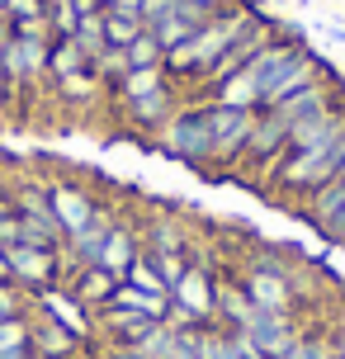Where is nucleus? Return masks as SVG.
<instances>
[{
	"label": "nucleus",
	"instance_id": "4c0bfd02",
	"mask_svg": "<svg viewBox=\"0 0 345 359\" xmlns=\"http://www.w3.org/2000/svg\"><path fill=\"white\" fill-rule=\"evenodd\" d=\"M170 10H175V0H142V24L151 29V24H161Z\"/></svg>",
	"mask_w": 345,
	"mask_h": 359
},
{
	"label": "nucleus",
	"instance_id": "a19ab883",
	"mask_svg": "<svg viewBox=\"0 0 345 359\" xmlns=\"http://www.w3.org/2000/svg\"><path fill=\"white\" fill-rule=\"evenodd\" d=\"M194 5H199L203 15H218V10H227V5H232V0H194Z\"/></svg>",
	"mask_w": 345,
	"mask_h": 359
},
{
	"label": "nucleus",
	"instance_id": "72a5a7b5",
	"mask_svg": "<svg viewBox=\"0 0 345 359\" xmlns=\"http://www.w3.org/2000/svg\"><path fill=\"white\" fill-rule=\"evenodd\" d=\"M147 255H151V251H147ZM151 265H156V274H161V279H165V288H170V284H180V274H184L189 265H194V255L161 251V255H151Z\"/></svg>",
	"mask_w": 345,
	"mask_h": 359
},
{
	"label": "nucleus",
	"instance_id": "f3484780",
	"mask_svg": "<svg viewBox=\"0 0 345 359\" xmlns=\"http://www.w3.org/2000/svg\"><path fill=\"white\" fill-rule=\"evenodd\" d=\"M114 222H119V217H114V208H100V213H95L90 222L81 227V232L67 236V241H62V255H67V265H90L95 251H100V241L114 232Z\"/></svg>",
	"mask_w": 345,
	"mask_h": 359
},
{
	"label": "nucleus",
	"instance_id": "dca6fc26",
	"mask_svg": "<svg viewBox=\"0 0 345 359\" xmlns=\"http://www.w3.org/2000/svg\"><path fill=\"white\" fill-rule=\"evenodd\" d=\"M137 255H142V241H137V232H133V227H123V222H114V232L100 241V251H95L90 265H100L104 274H114V279H123L128 265H133Z\"/></svg>",
	"mask_w": 345,
	"mask_h": 359
},
{
	"label": "nucleus",
	"instance_id": "2eb2a0df",
	"mask_svg": "<svg viewBox=\"0 0 345 359\" xmlns=\"http://www.w3.org/2000/svg\"><path fill=\"white\" fill-rule=\"evenodd\" d=\"M81 350H86V341L76 331H67L62 322L43 317V312L34 317V336H29V355L34 359H81Z\"/></svg>",
	"mask_w": 345,
	"mask_h": 359
},
{
	"label": "nucleus",
	"instance_id": "c756f323",
	"mask_svg": "<svg viewBox=\"0 0 345 359\" xmlns=\"http://www.w3.org/2000/svg\"><path fill=\"white\" fill-rule=\"evenodd\" d=\"M29 336H34V317H5L0 322V355H15V350H29Z\"/></svg>",
	"mask_w": 345,
	"mask_h": 359
},
{
	"label": "nucleus",
	"instance_id": "c85d7f7f",
	"mask_svg": "<svg viewBox=\"0 0 345 359\" xmlns=\"http://www.w3.org/2000/svg\"><path fill=\"white\" fill-rule=\"evenodd\" d=\"M119 284H133V288H142V293H170V288H165V279L156 274V265H151V255H147V251L137 255L133 265H128V274L119 279Z\"/></svg>",
	"mask_w": 345,
	"mask_h": 359
},
{
	"label": "nucleus",
	"instance_id": "20e7f679",
	"mask_svg": "<svg viewBox=\"0 0 345 359\" xmlns=\"http://www.w3.org/2000/svg\"><path fill=\"white\" fill-rule=\"evenodd\" d=\"M5 198H10V208L19 217V241L62 251L67 236H62V227H57V217H53V203H48V180H15L5 189Z\"/></svg>",
	"mask_w": 345,
	"mask_h": 359
},
{
	"label": "nucleus",
	"instance_id": "5701e85b",
	"mask_svg": "<svg viewBox=\"0 0 345 359\" xmlns=\"http://www.w3.org/2000/svg\"><path fill=\"white\" fill-rule=\"evenodd\" d=\"M62 100V104H76V109H86V104H95L104 90H109V81L95 72V67H86V72H76V76H67V81H53L48 86Z\"/></svg>",
	"mask_w": 345,
	"mask_h": 359
},
{
	"label": "nucleus",
	"instance_id": "473e14b6",
	"mask_svg": "<svg viewBox=\"0 0 345 359\" xmlns=\"http://www.w3.org/2000/svg\"><path fill=\"white\" fill-rule=\"evenodd\" d=\"M76 5L72 0H48V34L53 38H72V29H76Z\"/></svg>",
	"mask_w": 345,
	"mask_h": 359
},
{
	"label": "nucleus",
	"instance_id": "f257e3e1",
	"mask_svg": "<svg viewBox=\"0 0 345 359\" xmlns=\"http://www.w3.org/2000/svg\"><path fill=\"white\" fill-rule=\"evenodd\" d=\"M260 19H265V10H260L255 0H232L227 10H218V15L203 19L189 43H180L175 53H165V76H170L175 86H189V90H194L203 76L213 72V62H218L232 43H241V38L260 24Z\"/></svg>",
	"mask_w": 345,
	"mask_h": 359
},
{
	"label": "nucleus",
	"instance_id": "2f4dec72",
	"mask_svg": "<svg viewBox=\"0 0 345 359\" xmlns=\"http://www.w3.org/2000/svg\"><path fill=\"white\" fill-rule=\"evenodd\" d=\"M279 359H331V336H317V331H298L293 345Z\"/></svg>",
	"mask_w": 345,
	"mask_h": 359
},
{
	"label": "nucleus",
	"instance_id": "423d86ee",
	"mask_svg": "<svg viewBox=\"0 0 345 359\" xmlns=\"http://www.w3.org/2000/svg\"><path fill=\"white\" fill-rule=\"evenodd\" d=\"M208 104V100H203ZM260 109H227V104H208V133H213V170H236L246 156V142L255 133Z\"/></svg>",
	"mask_w": 345,
	"mask_h": 359
},
{
	"label": "nucleus",
	"instance_id": "6e6552de",
	"mask_svg": "<svg viewBox=\"0 0 345 359\" xmlns=\"http://www.w3.org/2000/svg\"><path fill=\"white\" fill-rule=\"evenodd\" d=\"M170 307H180L194 326H218V279L208 265H189L180 284H170Z\"/></svg>",
	"mask_w": 345,
	"mask_h": 359
},
{
	"label": "nucleus",
	"instance_id": "c03bdc74",
	"mask_svg": "<svg viewBox=\"0 0 345 359\" xmlns=\"http://www.w3.org/2000/svg\"><path fill=\"white\" fill-rule=\"evenodd\" d=\"M114 5H119V0H100V10H114Z\"/></svg>",
	"mask_w": 345,
	"mask_h": 359
},
{
	"label": "nucleus",
	"instance_id": "7c9ffc66",
	"mask_svg": "<svg viewBox=\"0 0 345 359\" xmlns=\"http://www.w3.org/2000/svg\"><path fill=\"white\" fill-rule=\"evenodd\" d=\"M147 24L142 19H133V15H114V10H104V38H109V48H119V53H123L128 43H133V38L142 34Z\"/></svg>",
	"mask_w": 345,
	"mask_h": 359
},
{
	"label": "nucleus",
	"instance_id": "f704fd0d",
	"mask_svg": "<svg viewBox=\"0 0 345 359\" xmlns=\"http://www.w3.org/2000/svg\"><path fill=\"white\" fill-rule=\"evenodd\" d=\"M5 19H10V24H34V19H48V0H5Z\"/></svg>",
	"mask_w": 345,
	"mask_h": 359
},
{
	"label": "nucleus",
	"instance_id": "bb28decb",
	"mask_svg": "<svg viewBox=\"0 0 345 359\" xmlns=\"http://www.w3.org/2000/svg\"><path fill=\"white\" fill-rule=\"evenodd\" d=\"M194 29H199V19H189V15H180V10H170L161 24H151V38L161 43V53H175L180 43H189V38H194Z\"/></svg>",
	"mask_w": 345,
	"mask_h": 359
},
{
	"label": "nucleus",
	"instance_id": "39448f33",
	"mask_svg": "<svg viewBox=\"0 0 345 359\" xmlns=\"http://www.w3.org/2000/svg\"><path fill=\"white\" fill-rule=\"evenodd\" d=\"M236 284H241V293H246L260 312H284V317L298 312V288H293L289 269L279 265V260H270V255L251 260V265L236 274Z\"/></svg>",
	"mask_w": 345,
	"mask_h": 359
},
{
	"label": "nucleus",
	"instance_id": "7ed1b4c3",
	"mask_svg": "<svg viewBox=\"0 0 345 359\" xmlns=\"http://www.w3.org/2000/svg\"><path fill=\"white\" fill-rule=\"evenodd\" d=\"M156 151H165L170 161H184L194 170H213V133H208V104L194 100V104H180L165 128L151 137Z\"/></svg>",
	"mask_w": 345,
	"mask_h": 359
},
{
	"label": "nucleus",
	"instance_id": "0eeeda50",
	"mask_svg": "<svg viewBox=\"0 0 345 359\" xmlns=\"http://www.w3.org/2000/svg\"><path fill=\"white\" fill-rule=\"evenodd\" d=\"M298 217H308V227L317 236H327L331 246H345V180H327L322 189H312L308 198L293 203Z\"/></svg>",
	"mask_w": 345,
	"mask_h": 359
},
{
	"label": "nucleus",
	"instance_id": "79ce46f5",
	"mask_svg": "<svg viewBox=\"0 0 345 359\" xmlns=\"http://www.w3.org/2000/svg\"><path fill=\"white\" fill-rule=\"evenodd\" d=\"M0 284H15L10 279V255H5V246H0Z\"/></svg>",
	"mask_w": 345,
	"mask_h": 359
},
{
	"label": "nucleus",
	"instance_id": "9d476101",
	"mask_svg": "<svg viewBox=\"0 0 345 359\" xmlns=\"http://www.w3.org/2000/svg\"><path fill=\"white\" fill-rule=\"evenodd\" d=\"M180 104H184V100H180V86H175V81H165L161 90H151V95H142V100L123 104V128L133 133V137L151 142V137L165 128V118H170Z\"/></svg>",
	"mask_w": 345,
	"mask_h": 359
},
{
	"label": "nucleus",
	"instance_id": "e433bc0d",
	"mask_svg": "<svg viewBox=\"0 0 345 359\" xmlns=\"http://www.w3.org/2000/svg\"><path fill=\"white\" fill-rule=\"evenodd\" d=\"M15 241H19V217H15V208H10L5 189H0V246H15Z\"/></svg>",
	"mask_w": 345,
	"mask_h": 359
},
{
	"label": "nucleus",
	"instance_id": "37998d69",
	"mask_svg": "<svg viewBox=\"0 0 345 359\" xmlns=\"http://www.w3.org/2000/svg\"><path fill=\"white\" fill-rule=\"evenodd\" d=\"M15 100H10V90H5V81H0V109H10Z\"/></svg>",
	"mask_w": 345,
	"mask_h": 359
},
{
	"label": "nucleus",
	"instance_id": "9b49d317",
	"mask_svg": "<svg viewBox=\"0 0 345 359\" xmlns=\"http://www.w3.org/2000/svg\"><path fill=\"white\" fill-rule=\"evenodd\" d=\"M331 109H341V86L336 81H317V86H308V90H298V95H289V100H279V104H270L265 114H274L279 123L289 128H298V123H308V118H322V114H331Z\"/></svg>",
	"mask_w": 345,
	"mask_h": 359
},
{
	"label": "nucleus",
	"instance_id": "58836bf2",
	"mask_svg": "<svg viewBox=\"0 0 345 359\" xmlns=\"http://www.w3.org/2000/svg\"><path fill=\"white\" fill-rule=\"evenodd\" d=\"M10 38H15V29H10V19L0 15V67H5V53H10Z\"/></svg>",
	"mask_w": 345,
	"mask_h": 359
},
{
	"label": "nucleus",
	"instance_id": "6ab92c4d",
	"mask_svg": "<svg viewBox=\"0 0 345 359\" xmlns=\"http://www.w3.org/2000/svg\"><path fill=\"white\" fill-rule=\"evenodd\" d=\"M147 326H151V317L133 312V307H114L109 303V307H100V312H95V331L104 336V345H133Z\"/></svg>",
	"mask_w": 345,
	"mask_h": 359
},
{
	"label": "nucleus",
	"instance_id": "a211bd4d",
	"mask_svg": "<svg viewBox=\"0 0 345 359\" xmlns=\"http://www.w3.org/2000/svg\"><path fill=\"white\" fill-rule=\"evenodd\" d=\"M114 288H119V279L114 274H104L100 265H76L72 269V298L86 312H100V307L114 303Z\"/></svg>",
	"mask_w": 345,
	"mask_h": 359
},
{
	"label": "nucleus",
	"instance_id": "4468645a",
	"mask_svg": "<svg viewBox=\"0 0 345 359\" xmlns=\"http://www.w3.org/2000/svg\"><path fill=\"white\" fill-rule=\"evenodd\" d=\"M236 336L251 345L260 359H279L293 345V336H298V322L284 317V312H255V322L246 331H236Z\"/></svg>",
	"mask_w": 345,
	"mask_h": 359
},
{
	"label": "nucleus",
	"instance_id": "c9c22d12",
	"mask_svg": "<svg viewBox=\"0 0 345 359\" xmlns=\"http://www.w3.org/2000/svg\"><path fill=\"white\" fill-rule=\"evenodd\" d=\"M24 312H29V288L0 284V322H5V317H24Z\"/></svg>",
	"mask_w": 345,
	"mask_h": 359
},
{
	"label": "nucleus",
	"instance_id": "cd10ccee",
	"mask_svg": "<svg viewBox=\"0 0 345 359\" xmlns=\"http://www.w3.org/2000/svg\"><path fill=\"white\" fill-rule=\"evenodd\" d=\"M123 67H128V72H151V67H165V53H161V43L151 38V29H142V34L123 48Z\"/></svg>",
	"mask_w": 345,
	"mask_h": 359
},
{
	"label": "nucleus",
	"instance_id": "aec40b11",
	"mask_svg": "<svg viewBox=\"0 0 345 359\" xmlns=\"http://www.w3.org/2000/svg\"><path fill=\"white\" fill-rule=\"evenodd\" d=\"M38 312H43V317H53V322H62L67 331H76L81 341H90V336H95V317H90V312H86L81 303H76L72 293L43 288V298H38Z\"/></svg>",
	"mask_w": 345,
	"mask_h": 359
},
{
	"label": "nucleus",
	"instance_id": "a18cd8bd",
	"mask_svg": "<svg viewBox=\"0 0 345 359\" xmlns=\"http://www.w3.org/2000/svg\"><path fill=\"white\" fill-rule=\"evenodd\" d=\"M341 180H345V161H341Z\"/></svg>",
	"mask_w": 345,
	"mask_h": 359
},
{
	"label": "nucleus",
	"instance_id": "49530a36",
	"mask_svg": "<svg viewBox=\"0 0 345 359\" xmlns=\"http://www.w3.org/2000/svg\"><path fill=\"white\" fill-rule=\"evenodd\" d=\"M0 15H5V0H0Z\"/></svg>",
	"mask_w": 345,
	"mask_h": 359
},
{
	"label": "nucleus",
	"instance_id": "f03ea898",
	"mask_svg": "<svg viewBox=\"0 0 345 359\" xmlns=\"http://www.w3.org/2000/svg\"><path fill=\"white\" fill-rule=\"evenodd\" d=\"M15 38H10V53H5V67H0V81L10 90V100H24L34 95L38 86H48V53H53V34H48V19H34V24H10Z\"/></svg>",
	"mask_w": 345,
	"mask_h": 359
},
{
	"label": "nucleus",
	"instance_id": "b1692460",
	"mask_svg": "<svg viewBox=\"0 0 345 359\" xmlns=\"http://www.w3.org/2000/svg\"><path fill=\"white\" fill-rule=\"evenodd\" d=\"M72 43L86 53V62H90V67H95L104 53H109V38H104V10H95V15H81V19H76Z\"/></svg>",
	"mask_w": 345,
	"mask_h": 359
},
{
	"label": "nucleus",
	"instance_id": "412c9836",
	"mask_svg": "<svg viewBox=\"0 0 345 359\" xmlns=\"http://www.w3.org/2000/svg\"><path fill=\"white\" fill-rule=\"evenodd\" d=\"M147 251H151V255H161V251L194 255V232H189V222H175V217H151V222H147Z\"/></svg>",
	"mask_w": 345,
	"mask_h": 359
},
{
	"label": "nucleus",
	"instance_id": "393cba45",
	"mask_svg": "<svg viewBox=\"0 0 345 359\" xmlns=\"http://www.w3.org/2000/svg\"><path fill=\"white\" fill-rule=\"evenodd\" d=\"M90 62H86V53L76 48L72 38H53V53H48V86L53 81H67V76H76V72H86Z\"/></svg>",
	"mask_w": 345,
	"mask_h": 359
},
{
	"label": "nucleus",
	"instance_id": "a878e982",
	"mask_svg": "<svg viewBox=\"0 0 345 359\" xmlns=\"http://www.w3.org/2000/svg\"><path fill=\"white\" fill-rule=\"evenodd\" d=\"M170 76H165V67H151V72H128L123 81H114V95H119V104H133V100H142V95H151V90H161Z\"/></svg>",
	"mask_w": 345,
	"mask_h": 359
},
{
	"label": "nucleus",
	"instance_id": "f8f14e48",
	"mask_svg": "<svg viewBox=\"0 0 345 359\" xmlns=\"http://www.w3.org/2000/svg\"><path fill=\"white\" fill-rule=\"evenodd\" d=\"M331 76V67L322 62L317 53H308V48H298V53L284 62V72L274 76V86L265 90V100H260V109H270V104H279V100H289V95H298V90H308V86H317V81H327Z\"/></svg>",
	"mask_w": 345,
	"mask_h": 359
},
{
	"label": "nucleus",
	"instance_id": "ddd939ff",
	"mask_svg": "<svg viewBox=\"0 0 345 359\" xmlns=\"http://www.w3.org/2000/svg\"><path fill=\"white\" fill-rule=\"evenodd\" d=\"M48 203H53V217H57V227H62V236L81 232V227L100 213L95 194L81 189V184H72V180H48Z\"/></svg>",
	"mask_w": 345,
	"mask_h": 359
},
{
	"label": "nucleus",
	"instance_id": "4be33fe9",
	"mask_svg": "<svg viewBox=\"0 0 345 359\" xmlns=\"http://www.w3.org/2000/svg\"><path fill=\"white\" fill-rule=\"evenodd\" d=\"M255 312H260V307L241 293L236 279L218 284V326H222V331H246V326L255 322Z\"/></svg>",
	"mask_w": 345,
	"mask_h": 359
},
{
	"label": "nucleus",
	"instance_id": "ea45409f",
	"mask_svg": "<svg viewBox=\"0 0 345 359\" xmlns=\"http://www.w3.org/2000/svg\"><path fill=\"white\" fill-rule=\"evenodd\" d=\"M331 359H345V322L331 331Z\"/></svg>",
	"mask_w": 345,
	"mask_h": 359
},
{
	"label": "nucleus",
	"instance_id": "de8ad7c7",
	"mask_svg": "<svg viewBox=\"0 0 345 359\" xmlns=\"http://www.w3.org/2000/svg\"><path fill=\"white\" fill-rule=\"evenodd\" d=\"M29 359H34V355H29Z\"/></svg>",
	"mask_w": 345,
	"mask_h": 359
},
{
	"label": "nucleus",
	"instance_id": "1a4fd4ad",
	"mask_svg": "<svg viewBox=\"0 0 345 359\" xmlns=\"http://www.w3.org/2000/svg\"><path fill=\"white\" fill-rule=\"evenodd\" d=\"M10 255V279L19 288H57L62 279V269H67V255L53 251V246H29V241H15V246H5Z\"/></svg>",
	"mask_w": 345,
	"mask_h": 359
}]
</instances>
